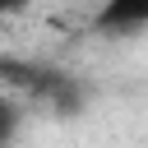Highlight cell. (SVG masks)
I'll use <instances>...</instances> for the list:
<instances>
[{"label": "cell", "instance_id": "obj_2", "mask_svg": "<svg viewBox=\"0 0 148 148\" xmlns=\"http://www.w3.org/2000/svg\"><path fill=\"white\" fill-rule=\"evenodd\" d=\"M97 32H139L148 28V0H102V9L92 14Z\"/></svg>", "mask_w": 148, "mask_h": 148}, {"label": "cell", "instance_id": "obj_3", "mask_svg": "<svg viewBox=\"0 0 148 148\" xmlns=\"http://www.w3.org/2000/svg\"><path fill=\"white\" fill-rule=\"evenodd\" d=\"M14 134H18V106L9 102V106H5V148L14 143Z\"/></svg>", "mask_w": 148, "mask_h": 148}, {"label": "cell", "instance_id": "obj_4", "mask_svg": "<svg viewBox=\"0 0 148 148\" xmlns=\"http://www.w3.org/2000/svg\"><path fill=\"white\" fill-rule=\"evenodd\" d=\"M23 5H28V0H0V9H5V14H18Z\"/></svg>", "mask_w": 148, "mask_h": 148}, {"label": "cell", "instance_id": "obj_1", "mask_svg": "<svg viewBox=\"0 0 148 148\" xmlns=\"http://www.w3.org/2000/svg\"><path fill=\"white\" fill-rule=\"evenodd\" d=\"M5 79L14 88H28V97L37 106H46L51 116H83L88 106V88L65 74V69H51V65H18V60H5Z\"/></svg>", "mask_w": 148, "mask_h": 148}]
</instances>
